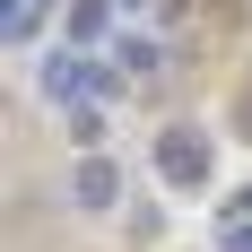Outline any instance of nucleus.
Returning <instances> with one entry per match:
<instances>
[{
  "instance_id": "nucleus-1",
  "label": "nucleus",
  "mask_w": 252,
  "mask_h": 252,
  "mask_svg": "<svg viewBox=\"0 0 252 252\" xmlns=\"http://www.w3.org/2000/svg\"><path fill=\"white\" fill-rule=\"evenodd\" d=\"M113 87H122L113 61H87V52H52V61H44V96L70 104V113H78V104H104Z\"/></svg>"
},
{
  "instance_id": "nucleus-2",
  "label": "nucleus",
  "mask_w": 252,
  "mask_h": 252,
  "mask_svg": "<svg viewBox=\"0 0 252 252\" xmlns=\"http://www.w3.org/2000/svg\"><path fill=\"white\" fill-rule=\"evenodd\" d=\"M209 165H218V148H209L200 122H165V130H157V174L174 183V191H200Z\"/></svg>"
},
{
  "instance_id": "nucleus-3",
  "label": "nucleus",
  "mask_w": 252,
  "mask_h": 252,
  "mask_svg": "<svg viewBox=\"0 0 252 252\" xmlns=\"http://www.w3.org/2000/svg\"><path fill=\"white\" fill-rule=\"evenodd\" d=\"M70 200H78V209H113V200H122V174H113V157H78Z\"/></svg>"
},
{
  "instance_id": "nucleus-4",
  "label": "nucleus",
  "mask_w": 252,
  "mask_h": 252,
  "mask_svg": "<svg viewBox=\"0 0 252 252\" xmlns=\"http://www.w3.org/2000/svg\"><path fill=\"white\" fill-rule=\"evenodd\" d=\"M44 9H52V0H0V44H9V52L35 44V35H44Z\"/></svg>"
},
{
  "instance_id": "nucleus-5",
  "label": "nucleus",
  "mask_w": 252,
  "mask_h": 252,
  "mask_svg": "<svg viewBox=\"0 0 252 252\" xmlns=\"http://www.w3.org/2000/svg\"><path fill=\"white\" fill-rule=\"evenodd\" d=\"M104 35H113V0H70V44L96 52Z\"/></svg>"
},
{
  "instance_id": "nucleus-6",
  "label": "nucleus",
  "mask_w": 252,
  "mask_h": 252,
  "mask_svg": "<svg viewBox=\"0 0 252 252\" xmlns=\"http://www.w3.org/2000/svg\"><path fill=\"white\" fill-rule=\"evenodd\" d=\"M113 70H122V78L165 70V44H157V35H113Z\"/></svg>"
},
{
  "instance_id": "nucleus-7",
  "label": "nucleus",
  "mask_w": 252,
  "mask_h": 252,
  "mask_svg": "<svg viewBox=\"0 0 252 252\" xmlns=\"http://www.w3.org/2000/svg\"><path fill=\"white\" fill-rule=\"evenodd\" d=\"M70 130H78V148L96 157V139H104V113H96V104H78V113H70Z\"/></svg>"
},
{
  "instance_id": "nucleus-8",
  "label": "nucleus",
  "mask_w": 252,
  "mask_h": 252,
  "mask_svg": "<svg viewBox=\"0 0 252 252\" xmlns=\"http://www.w3.org/2000/svg\"><path fill=\"white\" fill-rule=\"evenodd\" d=\"M218 252H252V226H218Z\"/></svg>"
},
{
  "instance_id": "nucleus-9",
  "label": "nucleus",
  "mask_w": 252,
  "mask_h": 252,
  "mask_svg": "<svg viewBox=\"0 0 252 252\" xmlns=\"http://www.w3.org/2000/svg\"><path fill=\"white\" fill-rule=\"evenodd\" d=\"M235 139H252V96H244V130H235Z\"/></svg>"
},
{
  "instance_id": "nucleus-10",
  "label": "nucleus",
  "mask_w": 252,
  "mask_h": 252,
  "mask_svg": "<svg viewBox=\"0 0 252 252\" xmlns=\"http://www.w3.org/2000/svg\"><path fill=\"white\" fill-rule=\"evenodd\" d=\"M122 9H148V0H122Z\"/></svg>"
}]
</instances>
